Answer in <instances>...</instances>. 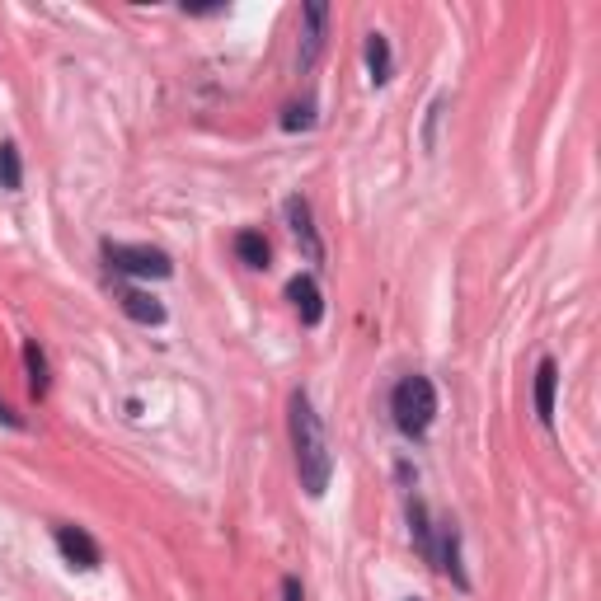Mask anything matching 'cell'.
I'll use <instances>...</instances> for the list:
<instances>
[{
	"label": "cell",
	"instance_id": "cell-3",
	"mask_svg": "<svg viewBox=\"0 0 601 601\" xmlns=\"http://www.w3.org/2000/svg\"><path fill=\"white\" fill-rule=\"evenodd\" d=\"M104 259L113 273H127V278H170L174 263L165 249H151V245H104Z\"/></svg>",
	"mask_w": 601,
	"mask_h": 601
},
{
	"label": "cell",
	"instance_id": "cell-7",
	"mask_svg": "<svg viewBox=\"0 0 601 601\" xmlns=\"http://www.w3.org/2000/svg\"><path fill=\"white\" fill-rule=\"evenodd\" d=\"M57 550H62L66 564H76V569H99V545H94L80 526H57Z\"/></svg>",
	"mask_w": 601,
	"mask_h": 601
},
{
	"label": "cell",
	"instance_id": "cell-19",
	"mask_svg": "<svg viewBox=\"0 0 601 601\" xmlns=\"http://www.w3.org/2000/svg\"><path fill=\"white\" fill-rule=\"evenodd\" d=\"M0 423H5V428H24V418L15 414V409H10V404L0 400Z\"/></svg>",
	"mask_w": 601,
	"mask_h": 601
},
{
	"label": "cell",
	"instance_id": "cell-13",
	"mask_svg": "<svg viewBox=\"0 0 601 601\" xmlns=\"http://www.w3.org/2000/svg\"><path fill=\"white\" fill-rule=\"evenodd\" d=\"M19 184H24L19 146H15V141H5V146H0V188H5V193H19Z\"/></svg>",
	"mask_w": 601,
	"mask_h": 601
},
{
	"label": "cell",
	"instance_id": "cell-5",
	"mask_svg": "<svg viewBox=\"0 0 601 601\" xmlns=\"http://www.w3.org/2000/svg\"><path fill=\"white\" fill-rule=\"evenodd\" d=\"M287 301H292V310L301 315V324H310V329L324 320V296H320V287H315L310 273H296V278L287 282Z\"/></svg>",
	"mask_w": 601,
	"mask_h": 601
},
{
	"label": "cell",
	"instance_id": "cell-15",
	"mask_svg": "<svg viewBox=\"0 0 601 601\" xmlns=\"http://www.w3.org/2000/svg\"><path fill=\"white\" fill-rule=\"evenodd\" d=\"M24 371H29V390L43 400L47 395V357L38 343H24Z\"/></svg>",
	"mask_w": 601,
	"mask_h": 601
},
{
	"label": "cell",
	"instance_id": "cell-4",
	"mask_svg": "<svg viewBox=\"0 0 601 601\" xmlns=\"http://www.w3.org/2000/svg\"><path fill=\"white\" fill-rule=\"evenodd\" d=\"M301 19H306V33H301V57H296V66H301V71H310V66L320 62L324 24H329V5H324V0H310L306 10H301Z\"/></svg>",
	"mask_w": 601,
	"mask_h": 601
},
{
	"label": "cell",
	"instance_id": "cell-18",
	"mask_svg": "<svg viewBox=\"0 0 601 601\" xmlns=\"http://www.w3.org/2000/svg\"><path fill=\"white\" fill-rule=\"evenodd\" d=\"M282 601H306V592H301V578H296V573H287V578H282Z\"/></svg>",
	"mask_w": 601,
	"mask_h": 601
},
{
	"label": "cell",
	"instance_id": "cell-9",
	"mask_svg": "<svg viewBox=\"0 0 601 601\" xmlns=\"http://www.w3.org/2000/svg\"><path fill=\"white\" fill-rule=\"evenodd\" d=\"M555 390H559V362L555 357H540V367H536V414H540V423H555Z\"/></svg>",
	"mask_w": 601,
	"mask_h": 601
},
{
	"label": "cell",
	"instance_id": "cell-20",
	"mask_svg": "<svg viewBox=\"0 0 601 601\" xmlns=\"http://www.w3.org/2000/svg\"><path fill=\"white\" fill-rule=\"evenodd\" d=\"M409 601H418V597H409Z\"/></svg>",
	"mask_w": 601,
	"mask_h": 601
},
{
	"label": "cell",
	"instance_id": "cell-2",
	"mask_svg": "<svg viewBox=\"0 0 601 601\" xmlns=\"http://www.w3.org/2000/svg\"><path fill=\"white\" fill-rule=\"evenodd\" d=\"M390 414H395V428L404 437H423L437 418V390H432L428 376H404L390 395Z\"/></svg>",
	"mask_w": 601,
	"mask_h": 601
},
{
	"label": "cell",
	"instance_id": "cell-11",
	"mask_svg": "<svg viewBox=\"0 0 601 601\" xmlns=\"http://www.w3.org/2000/svg\"><path fill=\"white\" fill-rule=\"evenodd\" d=\"M235 254H240V263H249V268H268V240H263V231H240L235 235Z\"/></svg>",
	"mask_w": 601,
	"mask_h": 601
},
{
	"label": "cell",
	"instance_id": "cell-8",
	"mask_svg": "<svg viewBox=\"0 0 601 601\" xmlns=\"http://www.w3.org/2000/svg\"><path fill=\"white\" fill-rule=\"evenodd\" d=\"M432 564L447 573L456 587H470V578H465V569H461V540H456L451 526H442V540H432Z\"/></svg>",
	"mask_w": 601,
	"mask_h": 601
},
{
	"label": "cell",
	"instance_id": "cell-12",
	"mask_svg": "<svg viewBox=\"0 0 601 601\" xmlns=\"http://www.w3.org/2000/svg\"><path fill=\"white\" fill-rule=\"evenodd\" d=\"M367 71L376 85H386L390 80V43L386 33H367Z\"/></svg>",
	"mask_w": 601,
	"mask_h": 601
},
{
	"label": "cell",
	"instance_id": "cell-14",
	"mask_svg": "<svg viewBox=\"0 0 601 601\" xmlns=\"http://www.w3.org/2000/svg\"><path fill=\"white\" fill-rule=\"evenodd\" d=\"M409 531H414V545H418V555L432 564V522H428V508L423 503H409Z\"/></svg>",
	"mask_w": 601,
	"mask_h": 601
},
{
	"label": "cell",
	"instance_id": "cell-1",
	"mask_svg": "<svg viewBox=\"0 0 601 601\" xmlns=\"http://www.w3.org/2000/svg\"><path fill=\"white\" fill-rule=\"evenodd\" d=\"M292 451H296V475H301V489H306L310 498H324L329 475H334V456H329L320 414L310 409L306 390H296V395H292Z\"/></svg>",
	"mask_w": 601,
	"mask_h": 601
},
{
	"label": "cell",
	"instance_id": "cell-16",
	"mask_svg": "<svg viewBox=\"0 0 601 601\" xmlns=\"http://www.w3.org/2000/svg\"><path fill=\"white\" fill-rule=\"evenodd\" d=\"M315 123V104H287L282 108V127H287V132H306V127Z\"/></svg>",
	"mask_w": 601,
	"mask_h": 601
},
{
	"label": "cell",
	"instance_id": "cell-17",
	"mask_svg": "<svg viewBox=\"0 0 601 601\" xmlns=\"http://www.w3.org/2000/svg\"><path fill=\"white\" fill-rule=\"evenodd\" d=\"M442 113H447V99H437V104H432V113H428V137H423V146H437V123H442Z\"/></svg>",
	"mask_w": 601,
	"mask_h": 601
},
{
	"label": "cell",
	"instance_id": "cell-6",
	"mask_svg": "<svg viewBox=\"0 0 601 601\" xmlns=\"http://www.w3.org/2000/svg\"><path fill=\"white\" fill-rule=\"evenodd\" d=\"M287 221H292V235L301 240L310 263H324V245L315 235V216H310V202L306 198H287Z\"/></svg>",
	"mask_w": 601,
	"mask_h": 601
},
{
	"label": "cell",
	"instance_id": "cell-10",
	"mask_svg": "<svg viewBox=\"0 0 601 601\" xmlns=\"http://www.w3.org/2000/svg\"><path fill=\"white\" fill-rule=\"evenodd\" d=\"M118 301H123L127 320H137V324H165V306H160L151 292H137V287H127Z\"/></svg>",
	"mask_w": 601,
	"mask_h": 601
}]
</instances>
